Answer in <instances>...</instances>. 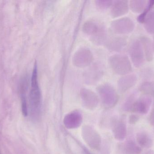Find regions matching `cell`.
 <instances>
[{
    "label": "cell",
    "mask_w": 154,
    "mask_h": 154,
    "mask_svg": "<svg viewBox=\"0 0 154 154\" xmlns=\"http://www.w3.org/2000/svg\"><path fill=\"white\" fill-rule=\"evenodd\" d=\"M113 1L99 0L96 1V5L99 9L106 10L113 4Z\"/></svg>",
    "instance_id": "21"
},
{
    "label": "cell",
    "mask_w": 154,
    "mask_h": 154,
    "mask_svg": "<svg viewBox=\"0 0 154 154\" xmlns=\"http://www.w3.org/2000/svg\"><path fill=\"white\" fill-rule=\"evenodd\" d=\"M126 135V127L124 123H120L117 127L116 130V136L119 139H124Z\"/></svg>",
    "instance_id": "20"
},
{
    "label": "cell",
    "mask_w": 154,
    "mask_h": 154,
    "mask_svg": "<svg viewBox=\"0 0 154 154\" xmlns=\"http://www.w3.org/2000/svg\"><path fill=\"white\" fill-rule=\"evenodd\" d=\"M152 103V98L145 96L137 99L130 109V112L136 114L146 115L150 110Z\"/></svg>",
    "instance_id": "7"
},
{
    "label": "cell",
    "mask_w": 154,
    "mask_h": 154,
    "mask_svg": "<svg viewBox=\"0 0 154 154\" xmlns=\"http://www.w3.org/2000/svg\"><path fill=\"white\" fill-rule=\"evenodd\" d=\"M135 28L134 21L129 17H125L117 19L111 24L112 30L118 34H126L131 33Z\"/></svg>",
    "instance_id": "5"
},
{
    "label": "cell",
    "mask_w": 154,
    "mask_h": 154,
    "mask_svg": "<svg viewBox=\"0 0 154 154\" xmlns=\"http://www.w3.org/2000/svg\"><path fill=\"white\" fill-rule=\"evenodd\" d=\"M103 71L98 65H94L85 74V80L88 84L96 83L102 77Z\"/></svg>",
    "instance_id": "11"
},
{
    "label": "cell",
    "mask_w": 154,
    "mask_h": 154,
    "mask_svg": "<svg viewBox=\"0 0 154 154\" xmlns=\"http://www.w3.org/2000/svg\"><path fill=\"white\" fill-rule=\"evenodd\" d=\"M136 141L139 146L149 149L153 145L152 138L148 133L140 132L136 134Z\"/></svg>",
    "instance_id": "12"
},
{
    "label": "cell",
    "mask_w": 154,
    "mask_h": 154,
    "mask_svg": "<svg viewBox=\"0 0 154 154\" xmlns=\"http://www.w3.org/2000/svg\"><path fill=\"white\" fill-rule=\"evenodd\" d=\"M148 1L145 0H132L129 2V7L133 12H143L147 5Z\"/></svg>",
    "instance_id": "15"
},
{
    "label": "cell",
    "mask_w": 154,
    "mask_h": 154,
    "mask_svg": "<svg viewBox=\"0 0 154 154\" xmlns=\"http://www.w3.org/2000/svg\"><path fill=\"white\" fill-rule=\"evenodd\" d=\"M154 5V1H148L147 5L145 8L143 12L137 17V21L141 23H143L144 22L145 20L147 15L150 13V10L153 7Z\"/></svg>",
    "instance_id": "19"
},
{
    "label": "cell",
    "mask_w": 154,
    "mask_h": 154,
    "mask_svg": "<svg viewBox=\"0 0 154 154\" xmlns=\"http://www.w3.org/2000/svg\"><path fill=\"white\" fill-rule=\"evenodd\" d=\"M140 119L139 116L137 115H130L129 117V123L131 124H135L137 123Z\"/></svg>",
    "instance_id": "24"
},
{
    "label": "cell",
    "mask_w": 154,
    "mask_h": 154,
    "mask_svg": "<svg viewBox=\"0 0 154 154\" xmlns=\"http://www.w3.org/2000/svg\"><path fill=\"white\" fill-rule=\"evenodd\" d=\"M143 154H154V152L152 150H148Z\"/></svg>",
    "instance_id": "26"
},
{
    "label": "cell",
    "mask_w": 154,
    "mask_h": 154,
    "mask_svg": "<svg viewBox=\"0 0 154 154\" xmlns=\"http://www.w3.org/2000/svg\"><path fill=\"white\" fill-rule=\"evenodd\" d=\"M109 61L112 70L118 75L125 76L132 71V64L128 57L125 55H112L109 57Z\"/></svg>",
    "instance_id": "1"
},
{
    "label": "cell",
    "mask_w": 154,
    "mask_h": 154,
    "mask_svg": "<svg viewBox=\"0 0 154 154\" xmlns=\"http://www.w3.org/2000/svg\"><path fill=\"white\" fill-rule=\"evenodd\" d=\"M137 78L135 74L123 76L118 81V87L119 91L125 92L134 86L137 82Z\"/></svg>",
    "instance_id": "9"
},
{
    "label": "cell",
    "mask_w": 154,
    "mask_h": 154,
    "mask_svg": "<svg viewBox=\"0 0 154 154\" xmlns=\"http://www.w3.org/2000/svg\"><path fill=\"white\" fill-rule=\"evenodd\" d=\"M136 99V96L134 93H133L129 96L125 103V107L126 110L130 111L133 104Z\"/></svg>",
    "instance_id": "22"
},
{
    "label": "cell",
    "mask_w": 154,
    "mask_h": 154,
    "mask_svg": "<svg viewBox=\"0 0 154 154\" xmlns=\"http://www.w3.org/2000/svg\"><path fill=\"white\" fill-rule=\"evenodd\" d=\"M37 64L35 62L31 78V89L30 92V103L32 107L37 108L40 104L41 92L38 79Z\"/></svg>",
    "instance_id": "4"
},
{
    "label": "cell",
    "mask_w": 154,
    "mask_h": 154,
    "mask_svg": "<svg viewBox=\"0 0 154 154\" xmlns=\"http://www.w3.org/2000/svg\"><path fill=\"white\" fill-rule=\"evenodd\" d=\"M128 52L135 67L137 68L141 67L144 62L145 57L142 44L139 40H134L131 42Z\"/></svg>",
    "instance_id": "3"
},
{
    "label": "cell",
    "mask_w": 154,
    "mask_h": 154,
    "mask_svg": "<svg viewBox=\"0 0 154 154\" xmlns=\"http://www.w3.org/2000/svg\"><path fill=\"white\" fill-rule=\"evenodd\" d=\"M24 91H23L22 96V111L23 115L26 117L28 115V109H27L26 98L24 96Z\"/></svg>",
    "instance_id": "23"
},
{
    "label": "cell",
    "mask_w": 154,
    "mask_h": 154,
    "mask_svg": "<svg viewBox=\"0 0 154 154\" xmlns=\"http://www.w3.org/2000/svg\"><path fill=\"white\" fill-rule=\"evenodd\" d=\"M93 60L92 52L87 48L80 49L75 53L73 58L74 66L79 68L88 67Z\"/></svg>",
    "instance_id": "6"
},
{
    "label": "cell",
    "mask_w": 154,
    "mask_h": 154,
    "mask_svg": "<svg viewBox=\"0 0 154 154\" xmlns=\"http://www.w3.org/2000/svg\"><path fill=\"white\" fill-rule=\"evenodd\" d=\"M139 90L145 96L154 97V81H145L139 88Z\"/></svg>",
    "instance_id": "16"
},
{
    "label": "cell",
    "mask_w": 154,
    "mask_h": 154,
    "mask_svg": "<svg viewBox=\"0 0 154 154\" xmlns=\"http://www.w3.org/2000/svg\"><path fill=\"white\" fill-rule=\"evenodd\" d=\"M98 90L102 98L108 103L114 104L117 101V94L114 87L109 84L105 83L100 85Z\"/></svg>",
    "instance_id": "8"
},
{
    "label": "cell",
    "mask_w": 154,
    "mask_h": 154,
    "mask_svg": "<svg viewBox=\"0 0 154 154\" xmlns=\"http://www.w3.org/2000/svg\"><path fill=\"white\" fill-rule=\"evenodd\" d=\"M129 10V2L128 1H115L111 10L113 18H117L126 14Z\"/></svg>",
    "instance_id": "10"
},
{
    "label": "cell",
    "mask_w": 154,
    "mask_h": 154,
    "mask_svg": "<svg viewBox=\"0 0 154 154\" xmlns=\"http://www.w3.org/2000/svg\"><path fill=\"white\" fill-rule=\"evenodd\" d=\"M143 50L145 57L148 61H152L153 59V50L152 41L146 36H143L140 40Z\"/></svg>",
    "instance_id": "13"
},
{
    "label": "cell",
    "mask_w": 154,
    "mask_h": 154,
    "mask_svg": "<svg viewBox=\"0 0 154 154\" xmlns=\"http://www.w3.org/2000/svg\"><path fill=\"white\" fill-rule=\"evenodd\" d=\"M125 146L126 152L127 154H140L142 152L141 147L132 140L128 141Z\"/></svg>",
    "instance_id": "18"
},
{
    "label": "cell",
    "mask_w": 154,
    "mask_h": 154,
    "mask_svg": "<svg viewBox=\"0 0 154 154\" xmlns=\"http://www.w3.org/2000/svg\"><path fill=\"white\" fill-rule=\"evenodd\" d=\"M127 40L121 37H116L110 39L107 44L109 49L112 51L120 52L125 47Z\"/></svg>",
    "instance_id": "14"
},
{
    "label": "cell",
    "mask_w": 154,
    "mask_h": 154,
    "mask_svg": "<svg viewBox=\"0 0 154 154\" xmlns=\"http://www.w3.org/2000/svg\"><path fill=\"white\" fill-rule=\"evenodd\" d=\"M83 32L91 37L95 43L100 44L103 42L106 38L105 29L100 24L92 20L86 21L82 26Z\"/></svg>",
    "instance_id": "2"
},
{
    "label": "cell",
    "mask_w": 154,
    "mask_h": 154,
    "mask_svg": "<svg viewBox=\"0 0 154 154\" xmlns=\"http://www.w3.org/2000/svg\"><path fill=\"white\" fill-rule=\"evenodd\" d=\"M143 23L146 30L150 34H154V11L149 13Z\"/></svg>",
    "instance_id": "17"
},
{
    "label": "cell",
    "mask_w": 154,
    "mask_h": 154,
    "mask_svg": "<svg viewBox=\"0 0 154 154\" xmlns=\"http://www.w3.org/2000/svg\"><path fill=\"white\" fill-rule=\"evenodd\" d=\"M149 122L151 125L154 126V105L149 115Z\"/></svg>",
    "instance_id": "25"
}]
</instances>
